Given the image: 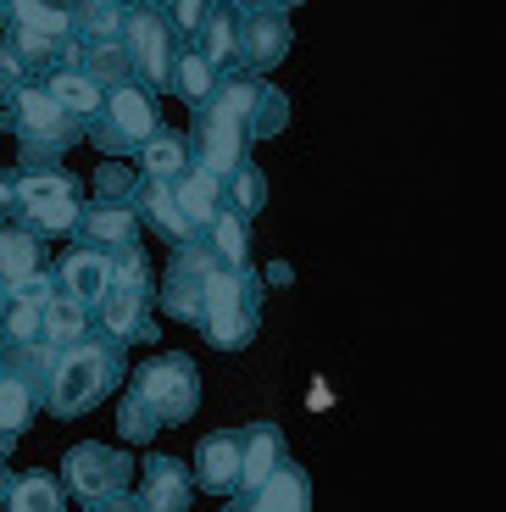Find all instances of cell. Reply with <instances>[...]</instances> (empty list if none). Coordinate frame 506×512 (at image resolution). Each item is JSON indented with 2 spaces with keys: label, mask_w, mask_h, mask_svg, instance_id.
Returning a JSON list of instances; mask_svg holds the SVG:
<instances>
[{
  "label": "cell",
  "mask_w": 506,
  "mask_h": 512,
  "mask_svg": "<svg viewBox=\"0 0 506 512\" xmlns=\"http://www.w3.org/2000/svg\"><path fill=\"white\" fill-rule=\"evenodd\" d=\"M201 407V368H195L184 351H156L145 368H134V384L123 390V407H117V435L145 446L156 429H173V423H190Z\"/></svg>",
  "instance_id": "cell-1"
},
{
  "label": "cell",
  "mask_w": 506,
  "mask_h": 512,
  "mask_svg": "<svg viewBox=\"0 0 506 512\" xmlns=\"http://www.w3.org/2000/svg\"><path fill=\"white\" fill-rule=\"evenodd\" d=\"M123 384V340L112 334H84L73 346L56 351L51 379H45V407L56 418H84L89 407H101Z\"/></svg>",
  "instance_id": "cell-2"
},
{
  "label": "cell",
  "mask_w": 506,
  "mask_h": 512,
  "mask_svg": "<svg viewBox=\"0 0 506 512\" xmlns=\"http://www.w3.org/2000/svg\"><path fill=\"white\" fill-rule=\"evenodd\" d=\"M0 128L17 140V156H23L28 173H45L56 156L84 140V123L67 106H56V95L45 84H17L0 101Z\"/></svg>",
  "instance_id": "cell-3"
},
{
  "label": "cell",
  "mask_w": 506,
  "mask_h": 512,
  "mask_svg": "<svg viewBox=\"0 0 506 512\" xmlns=\"http://www.w3.org/2000/svg\"><path fill=\"white\" fill-rule=\"evenodd\" d=\"M201 329L217 351H245L262 329V279L245 268H223L217 262L206 273V290H201Z\"/></svg>",
  "instance_id": "cell-4"
},
{
  "label": "cell",
  "mask_w": 506,
  "mask_h": 512,
  "mask_svg": "<svg viewBox=\"0 0 506 512\" xmlns=\"http://www.w3.org/2000/svg\"><path fill=\"white\" fill-rule=\"evenodd\" d=\"M151 134H162V117H156V95L145 84H117L101 95V112L89 117L84 140H95L106 156H134Z\"/></svg>",
  "instance_id": "cell-5"
},
{
  "label": "cell",
  "mask_w": 506,
  "mask_h": 512,
  "mask_svg": "<svg viewBox=\"0 0 506 512\" xmlns=\"http://www.w3.org/2000/svg\"><path fill=\"white\" fill-rule=\"evenodd\" d=\"M123 51H128V67L140 78L151 95L173 90V56H178V34L173 23L162 17L156 0H134L123 12Z\"/></svg>",
  "instance_id": "cell-6"
},
{
  "label": "cell",
  "mask_w": 506,
  "mask_h": 512,
  "mask_svg": "<svg viewBox=\"0 0 506 512\" xmlns=\"http://www.w3.org/2000/svg\"><path fill=\"white\" fill-rule=\"evenodd\" d=\"M12 206L23 212V223L34 234H73L78 229V212H84V201H78V179H67V173H17L12 179Z\"/></svg>",
  "instance_id": "cell-7"
},
{
  "label": "cell",
  "mask_w": 506,
  "mask_h": 512,
  "mask_svg": "<svg viewBox=\"0 0 506 512\" xmlns=\"http://www.w3.org/2000/svg\"><path fill=\"white\" fill-rule=\"evenodd\" d=\"M217 268V256L206 240H190L173 251V268L162 279V312L173 323H201V290H206V273Z\"/></svg>",
  "instance_id": "cell-8"
},
{
  "label": "cell",
  "mask_w": 506,
  "mask_h": 512,
  "mask_svg": "<svg viewBox=\"0 0 506 512\" xmlns=\"http://www.w3.org/2000/svg\"><path fill=\"white\" fill-rule=\"evenodd\" d=\"M128 479H134V462H128V451H112V446H73L62 462V490H73L78 501L128 490Z\"/></svg>",
  "instance_id": "cell-9"
},
{
  "label": "cell",
  "mask_w": 506,
  "mask_h": 512,
  "mask_svg": "<svg viewBox=\"0 0 506 512\" xmlns=\"http://www.w3.org/2000/svg\"><path fill=\"white\" fill-rule=\"evenodd\" d=\"M295 45V28H290V12H245L240 23V78H267L273 67L290 56Z\"/></svg>",
  "instance_id": "cell-10"
},
{
  "label": "cell",
  "mask_w": 506,
  "mask_h": 512,
  "mask_svg": "<svg viewBox=\"0 0 506 512\" xmlns=\"http://www.w3.org/2000/svg\"><path fill=\"white\" fill-rule=\"evenodd\" d=\"M223 512H312V479H306L301 462L284 457L279 468H273V474L251 490V496L228 501Z\"/></svg>",
  "instance_id": "cell-11"
},
{
  "label": "cell",
  "mask_w": 506,
  "mask_h": 512,
  "mask_svg": "<svg viewBox=\"0 0 506 512\" xmlns=\"http://www.w3.org/2000/svg\"><path fill=\"white\" fill-rule=\"evenodd\" d=\"M190 479L206 496H234L240 490V429H212V435H201Z\"/></svg>",
  "instance_id": "cell-12"
},
{
  "label": "cell",
  "mask_w": 506,
  "mask_h": 512,
  "mask_svg": "<svg viewBox=\"0 0 506 512\" xmlns=\"http://www.w3.org/2000/svg\"><path fill=\"white\" fill-rule=\"evenodd\" d=\"M73 234L84 245H95V251H128L134 234H140V212H134V201H89L78 212Z\"/></svg>",
  "instance_id": "cell-13"
},
{
  "label": "cell",
  "mask_w": 506,
  "mask_h": 512,
  "mask_svg": "<svg viewBox=\"0 0 506 512\" xmlns=\"http://www.w3.org/2000/svg\"><path fill=\"white\" fill-rule=\"evenodd\" d=\"M95 318H101V334H112V340H145V346H156V323H151V290H123V284H112L106 290V301L95 307Z\"/></svg>",
  "instance_id": "cell-14"
},
{
  "label": "cell",
  "mask_w": 506,
  "mask_h": 512,
  "mask_svg": "<svg viewBox=\"0 0 506 512\" xmlns=\"http://www.w3.org/2000/svg\"><path fill=\"white\" fill-rule=\"evenodd\" d=\"M56 290H67L73 301H84L95 312L106 301V290H112V251H95V245L67 251L62 268H56Z\"/></svg>",
  "instance_id": "cell-15"
},
{
  "label": "cell",
  "mask_w": 506,
  "mask_h": 512,
  "mask_svg": "<svg viewBox=\"0 0 506 512\" xmlns=\"http://www.w3.org/2000/svg\"><path fill=\"white\" fill-rule=\"evenodd\" d=\"M190 501H195L190 462L145 457V474H140V507L145 512H190Z\"/></svg>",
  "instance_id": "cell-16"
},
{
  "label": "cell",
  "mask_w": 506,
  "mask_h": 512,
  "mask_svg": "<svg viewBox=\"0 0 506 512\" xmlns=\"http://www.w3.org/2000/svg\"><path fill=\"white\" fill-rule=\"evenodd\" d=\"M240 23H245V12L234 6V0H212V12L201 17V28H195V34H201L195 51L206 56V67H212L217 78L240 67Z\"/></svg>",
  "instance_id": "cell-17"
},
{
  "label": "cell",
  "mask_w": 506,
  "mask_h": 512,
  "mask_svg": "<svg viewBox=\"0 0 506 512\" xmlns=\"http://www.w3.org/2000/svg\"><path fill=\"white\" fill-rule=\"evenodd\" d=\"M284 457H290V451H284L279 423H245L240 429V490H234V496H251Z\"/></svg>",
  "instance_id": "cell-18"
},
{
  "label": "cell",
  "mask_w": 506,
  "mask_h": 512,
  "mask_svg": "<svg viewBox=\"0 0 506 512\" xmlns=\"http://www.w3.org/2000/svg\"><path fill=\"white\" fill-rule=\"evenodd\" d=\"M134 212H145V223H151V229H162L173 245L201 240V229H195L184 212H178L173 184H162V179H134Z\"/></svg>",
  "instance_id": "cell-19"
},
{
  "label": "cell",
  "mask_w": 506,
  "mask_h": 512,
  "mask_svg": "<svg viewBox=\"0 0 506 512\" xmlns=\"http://www.w3.org/2000/svg\"><path fill=\"white\" fill-rule=\"evenodd\" d=\"M173 201H178V212L195 223V229H206V223L217 218V212H228V195H223V179H212L206 167H184L173 179Z\"/></svg>",
  "instance_id": "cell-20"
},
{
  "label": "cell",
  "mask_w": 506,
  "mask_h": 512,
  "mask_svg": "<svg viewBox=\"0 0 506 512\" xmlns=\"http://www.w3.org/2000/svg\"><path fill=\"white\" fill-rule=\"evenodd\" d=\"M34 273H45L39 234L34 229H17V223H0V284H6V295H12L17 284H28Z\"/></svg>",
  "instance_id": "cell-21"
},
{
  "label": "cell",
  "mask_w": 506,
  "mask_h": 512,
  "mask_svg": "<svg viewBox=\"0 0 506 512\" xmlns=\"http://www.w3.org/2000/svg\"><path fill=\"white\" fill-rule=\"evenodd\" d=\"M78 73L89 84H101V90H117V84H134V67H128V51H123V34L117 39H84V51H78Z\"/></svg>",
  "instance_id": "cell-22"
},
{
  "label": "cell",
  "mask_w": 506,
  "mask_h": 512,
  "mask_svg": "<svg viewBox=\"0 0 506 512\" xmlns=\"http://www.w3.org/2000/svg\"><path fill=\"white\" fill-rule=\"evenodd\" d=\"M6 28H28V34H45L56 45L73 39V12L56 6V0H6Z\"/></svg>",
  "instance_id": "cell-23"
},
{
  "label": "cell",
  "mask_w": 506,
  "mask_h": 512,
  "mask_svg": "<svg viewBox=\"0 0 506 512\" xmlns=\"http://www.w3.org/2000/svg\"><path fill=\"white\" fill-rule=\"evenodd\" d=\"M140 179H162V184H173L184 167L195 162V145L184 140V134H151V140L140 145Z\"/></svg>",
  "instance_id": "cell-24"
},
{
  "label": "cell",
  "mask_w": 506,
  "mask_h": 512,
  "mask_svg": "<svg viewBox=\"0 0 506 512\" xmlns=\"http://www.w3.org/2000/svg\"><path fill=\"white\" fill-rule=\"evenodd\" d=\"M6 512H67V490L56 474H45V468H34V474L12 479L6 485Z\"/></svg>",
  "instance_id": "cell-25"
},
{
  "label": "cell",
  "mask_w": 506,
  "mask_h": 512,
  "mask_svg": "<svg viewBox=\"0 0 506 512\" xmlns=\"http://www.w3.org/2000/svg\"><path fill=\"white\" fill-rule=\"evenodd\" d=\"M217 84H223V78L206 67V56L178 45V56H173V95L178 101L190 106V112H206V101L217 95Z\"/></svg>",
  "instance_id": "cell-26"
},
{
  "label": "cell",
  "mask_w": 506,
  "mask_h": 512,
  "mask_svg": "<svg viewBox=\"0 0 506 512\" xmlns=\"http://www.w3.org/2000/svg\"><path fill=\"white\" fill-rule=\"evenodd\" d=\"M201 240L212 245V256L223 268H245V262H251V223H245L240 212H217L201 229Z\"/></svg>",
  "instance_id": "cell-27"
},
{
  "label": "cell",
  "mask_w": 506,
  "mask_h": 512,
  "mask_svg": "<svg viewBox=\"0 0 506 512\" xmlns=\"http://www.w3.org/2000/svg\"><path fill=\"white\" fill-rule=\"evenodd\" d=\"M45 90L56 95V106H67V112L78 117V123H89V117L101 112V84H89L84 73H78V67H56L51 78H45Z\"/></svg>",
  "instance_id": "cell-28"
},
{
  "label": "cell",
  "mask_w": 506,
  "mask_h": 512,
  "mask_svg": "<svg viewBox=\"0 0 506 512\" xmlns=\"http://www.w3.org/2000/svg\"><path fill=\"white\" fill-rule=\"evenodd\" d=\"M34 407H39V390H34V384H23L17 373H0V440H6V446H12V440L28 429Z\"/></svg>",
  "instance_id": "cell-29"
},
{
  "label": "cell",
  "mask_w": 506,
  "mask_h": 512,
  "mask_svg": "<svg viewBox=\"0 0 506 512\" xmlns=\"http://www.w3.org/2000/svg\"><path fill=\"white\" fill-rule=\"evenodd\" d=\"M89 318H95V312H89L84 301H73L67 290H56L51 301H45V340H51V346H73V340L89 334Z\"/></svg>",
  "instance_id": "cell-30"
},
{
  "label": "cell",
  "mask_w": 506,
  "mask_h": 512,
  "mask_svg": "<svg viewBox=\"0 0 506 512\" xmlns=\"http://www.w3.org/2000/svg\"><path fill=\"white\" fill-rule=\"evenodd\" d=\"M223 195H228V212H240L245 223L256 218L267 206V179H262V167H251V162H240L234 173L223 179Z\"/></svg>",
  "instance_id": "cell-31"
},
{
  "label": "cell",
  "mask_w": 506,
  "mask_h": 512,
  "mask_svg": "<svg viewBox=\"0 0 506 512\" xmlns=\"http://www.w3.org/2000/svg\"><path fill=\"white\" fill-rule=\"evenodd\" d=\"M284 123H290V101H284L273 84H262V95H256V106H251V145L267 140V134H279Z\"/></svg>",
  "instance_id": "cell-32"
},
{
  "label": "cell",
  "mask_w": 506,
  "mask_h": 512,
  "mask_svg": "<svg viewBox=\"0 0 506 512\" xmlns=\"http://www.w3.org/2000/svg\"><path fill=\"white\" fill-rule=\"evenodd\" d=\"M156 6H162V17L173 23V34H195L201 17L212 12V0H156Z\"/></svg>",
  "instance_id": "cell-33"
},
{
  "label": "cell",
  "mask_w": 506,
  "mask_h": 512,
  "mask_svg": "<svg viewBox=\"0 0 506 512\" xmlns=\"http://www.w3.org/2000/svg\"><path fill=\"white\" fill-rule=\"evenodd\" d=\"M128 195H134V173L123 162L101 167V201H128Z\"/></svg>",
  "instance_id": "cell-34"
},
{
  "label": "cell",
  "mask_w": 506,
  "mask_h": 512,
  "mask_svg": "<svg viewBox=\"0 0 506 512\" xmlns=\"http://www.w3.org/2000/svg\"><path fill=\"white\" fill-rule=\"evenodd\" d=\"M84 512H145V507H140V496H128V490H112V496L84 501Z\"/></svg>",
  "instance_id": "cell-35"
},
{
  "label": "cell",
  "mask_w": 506,
  "mask_h": 512,
  "mask_svg": "<svg viewBox=\"0 0 506 512\" xmlns=\"http://www.w3.org/2000/svg\"><path fill=\"white\" fill-rule=\"evenodd\" d=\"M240 12H290V6H301V0H234Z\"/></svg>",
  "instance_id": "cell-36"
},
{
  "label": "cell",
  "mask_w": 506,
  "mask_h": 512,
  "mask_svg": "<svg viewBox=\"0 0 506 512\" xmlns=\"http://www.w3.org/2000/svg\"><path fill=\"white\" fill-rule=\"evenodd\" d=\"M262 279H267V284H279V290H284V284H290L295 273H290V262H267V273H262Z\"/></svg>",
  "instance_id": "cell-37"
},
{
  "label": "cell",
  "mask_w": 506,
  "mask_h": 512,
  "mask_svg": "<svg viewBox=\"0 0 506 512\" xmlns=\"http://www.w3.org/2000/svg\"><path fill=\"white\" fill-rule=\"evenodd\" d=\"M12 212V179H0V218Z\"/></svg>",
  "instance_id": "cell-38"
},
{
  "label": "cell",
  "mask_w": 506,
  "mask_h": 512,
  "mask_svg": "<svg viewBox=\"0 0 506 512\" xmlns=\"http://www.w3.org/2000/svg\"><path fill=\"white\" fill-rule=\"evenodd\" d=\"M6 451H12V446L0 440V496H6V485H12V479H6Z\"/></svg>",
  "instance_id": "cell-39"
},
{
  "label": "cell",
  "mask_w": 506,
  "mask_h": 512,
  "mask_svg": "<svg viewBox=\"0 0 506 512\" xmlns=\"http://www.w3.org/2000/svg\"><path fill=\"white\" fill-rule=\"evenodd\" d=\"M89 6H106V12H128L134 0H89Z\"/></svg>",
  "instance_id": "cell-40"
},
{
  "label": "cell",
  "mask_w": 506,
  "mask_h": 512,
  "mask_svg": "<svg viewBox=\"0 0 506 512\" xmlns=\"http://www.w3.org/2000/svg\"><path fill=\"white\" fill-rule=\"evenodd\" d=\"M17 90V84H12V78H6V73H0V101H6V95H12Z\"/></svg>",
  "instance_id": "cell-41"
},
{
  "label": "cell",
  "mask_w": 506,
  "mask_h": 512,
  "mask_svg": "<svg viewBox=\"0 0 506 512\" xmlns=\"http://www.w3.org/2000/svg\"><path fill=\"white\" fill-rule=\"evenodd\" d=\"M0 312H6V284H0Z\"/></svg>",
  "instance_id": "cell-42"
},
{
  "label": "cell",
  "mask_w": 506,
  "mask_h": 512,
  "mask_svg": "<svg viewBox=\"0 0 506 512\" xmlns=\"http://www.w3.org/2000/svg\"><path fill=\"white\" fill-rule=\"evenodd\" d=\"M0 6H6V0H0Z\"/></svg>",
  "instance_id": "cell-43"
}]
</instances>
